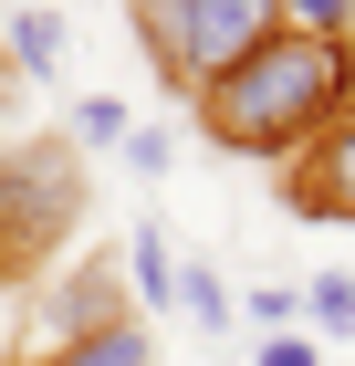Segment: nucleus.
I'll return each mask as SVG.
<instances>
[{
    "mask_svg": "<svg viewBox=\"0 0 355 366\" xmlns=\"http://www.w3.org/2000/svg\"><path fill=\"white\" fill-rule=\"evenodd\" d=\"M345 105H355V42H303V31L251 42L219 84L189 94L199 137L230 147V157H261V168H293Z\"/></svg>",
    "mask_w": 355,
    "mask_h": 366,
    "instance_id": "f257e3e1",
    "label": "nucleus"
},
{
    "mask_svg": "<svg viewBox=\"0 0 355 366\" xmlns=\"http://www.w3.org/2000/svg\"><path fill=\"white\" fill-rule=\"evenodd\" d=\"M126 11H136L146 74H157L167 94L219 84V74H230L251 42H272V31H282V11H272V0H126Z\"/></svg>",
    "mask_w": 355,
    "mask_h": 366,
    "instance_id": "f03ea898",
    "label": "nucleus"
},
{
    "mask_svg": "<svg viewBox=\"0 0 355 366\" xmlns=\"http://www.w3.org/2000/svg\"><path fill=\"white\" fill-rule=\"evenodd\" d=\"M126 314H136L126 304V262L94 252V262H74V272L31 304V345L53 356V345H84V335H105V325H126Z\"/></svg>",
    "mask_w": 355,
    "mask_h": 366,
    "instance_id": "7ed1b4c3",
    "label": "nucleus"
},
{
    "mask_svg": "<svg viewBox=\"0 0 355 366\" xmlns=\"http://www.w3.org/2000/svg\"><path fill=\"white\" fill-rule=\"evenodd\" d=\"M282 199H293V220H345L355 230V105L282 168Z\"/></svg>",
    "mask_w": 355,
    "mask_h": 366,
    "instance_id": "20e7f679",
    "label": "nucleus"
},
{
    "mask_svg": "<svg viewBox=\"0 0 355 366\" xmlns=\"http://www.w3.org/2000/svg\"><path fill=\"white\" fill-rule=\"evenodd\" d=\"M63 53H74V21L63 0H11V31H0V74L11 84H53Z\"/></svg>",
    "mask_w": 355,
    "mask_h": 366,
    "instance_id": "39448f33",
    "label": "nucleus"
},
{
    "mask_svg": "<svg viewBox=\"0 0 355 366\" xmlns=\"http://www.w3.org/2000/svg\"><path fill=\"white\" fill-rule=\"evenodd\" d=\"M126 304H136V314H167V304H178V252H167L157 220H136V241H126Z\"/></svg>",
    "mask_w": 355,
    "mask_h": 366,
    "instance_id": "423d86ee",
    "label": "nucleus"
},
{
    "mask_svg": "<svg viewBox=\"0 0 355 366\" xmlns=\"http://www.w3.org/2000/svg\"><path fill=\"white\" fill-rule=\"evenodd\" d=\"M167 314H189L199 335H230V325H241V304H230V282H219L209 252H178V304Z\"/></svg>",
    "mask_w": 355,
    "mask_h": 366,
    "instance_id": "0eeeda50",
    "label": "nucleus"
},
{
    "mask_svg": "<svg viewBox=\"0 0 355 366\" xmlns=\"http://www.w3.org/2000/svg\"><path fill=\"white\" fill-rule=\"evenodd\" d=\"M31 366H157V335H146V314H126V325H105V335H84V345H53V356H31Z\"/></svg>",
    "mask_w": 355,
    "mask_h": 366,
    "instance_id": "6e6552de",
    "label": "nucleus"
},
{
    "mask_svg": "<svg viewBox=\"0 0 355 366\" xmlns=\"http://www.w3.org/2000/svg\"><path fill=\"white\" fill-rule=\"evenodd\" d=\"M126 137H136L126 94H74V115H63V147H74V157H115Z\"/></svg>",
    "mask_w": 355,
    "mask_h": 366,
    "instance_id": "1a4fd4ad",
    "label": "nucleus"
},
{
    "mask_svg": "<svg viewBox=\"0 0 355 366\" xmlns=\"http://www.w3.org/2000/svg\"><path fill=\"white\" fill-rule=\"evenodd\" d=\"M303 335L314 345H355V272H314L303 282Z\"/></svg>",
    "mask_w": 355,
    "mask_h": 366,
    "instance_id": "9d476101",
    "label": "nucleus"
},
{
    "mask_svg": "<svg viewBox=\"0 0 355 366\" xmlns=\"http://www.w3.org/2000/svg\"><path fill=\"white\" fill-rule=\"evenodd\" d=\"M241 325H251V335H303V282H251V293H241Z\"/></svg>",
    "mask_w": 355,
    "mask_h": 366,
    "instance_id": "9b49d317",
    "label": "nucleus"
},
{
    "mask_svg": "<svg viewBox=\"0 0 355 366\" xmlns=\"http://www.w3.org/2000/svg\"><path fill=\"white\" fill-rule=\"evenodd\" d=\"M282 31H303V42H355V0H272Z\"/></svg>",
    "mask_w": 355,
    "mask_h": 366,
    "instance_id": "f8f14e48",
    "label": "nucleus"
},
{
    "mask_svg": "<svg viewBox=\"0 0 355 366\" xmlns=\"http://www.w3.org/2000/svg\"><path fill=\"white\" fill-rule=\"evenodd\" d=\"M115 157H126V178H146V189H157V178L178 168V137H167V126H136V137L115 147Z\"/></svg>",
    "mask_w": 355,
    "mask_h": 366,
    "instance_id": "ddd939ff",
    "label": "nucleus"
},
{
    "mask_svg": "<svg viewBox=\"0 0 355 366\" xmlns=\"http://www.w3.org/2000/svg\"><path fill=\"white\" fill-rule=\"evenodd\" d=\"M251 366H324L314 335H251Z\"/></svg>",
    "mask_w": 355,
    "mask_h": 366,
    "instance_id": "4468645a",
    "label": "nucleus"
}]
</instances>
